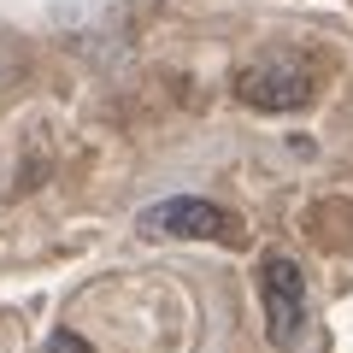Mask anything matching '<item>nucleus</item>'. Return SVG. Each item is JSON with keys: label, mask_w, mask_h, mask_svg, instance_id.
Masks as SVG:
<instances>
[{"label": "nucleus", "mask_w": 353, "mask_h": 353, "mask_svg": "<svg viewBox=\"0 0 353 353\" xmlns=\"http://www.w3.org/2000/svg\"><path fill=\"white\" fill-rule=\"evenodd\" d=\"M41 353H94V347H88V341L77 336V330H53V336H48V347H41Z\"/></svg>", "instance_id": "nucleus-4"}, {"label": "nucleus", "mask_w": 353, "mask_h": 353, "mask_svg": "<svg viewBox=\"0 0 353 353\" xmlns=\"http://www.w3.org/2000/svg\"><path fill=\"white\" fill-rule=\"evenodd\" d=\"M312 94H318V77L301 59H283V53L236 71V101L253 106V112H301V106H312Z\"/></svg>", "instance_id": "nucleus-1"}, {"label": "nucleus", "mask_w": 353, "mask_h": 353, "mask_svg": "<svg viewBox=\"0 0 353 353\" xmlns=\"http://www.w3.org/2000/svg\"><path fill=\"white\" fill-rule=\"evenodd\" d=\"M141 230L148 236H176V241H224V248H236L248 236L236 212H224L218 201H201V194H176V201L148 206L141 212Z\"/></svg>", "instance_id": "nucleus-2"}, {"label": "nucleus", "mask_w": 353, "mask_h": 353, "mask_svg": "<svg viewBox=\"0 0 353 353\" xmlns=\"http://www.w3.org/2000/svg\"><path fill=\"white\" fill-rule=\"evenodd\" d=\"M259 294H265V336H271V347H294L306 330V271L289 253H265Z\"/></svg>", "instance_id": "nucleus-3"}]
</instances>
